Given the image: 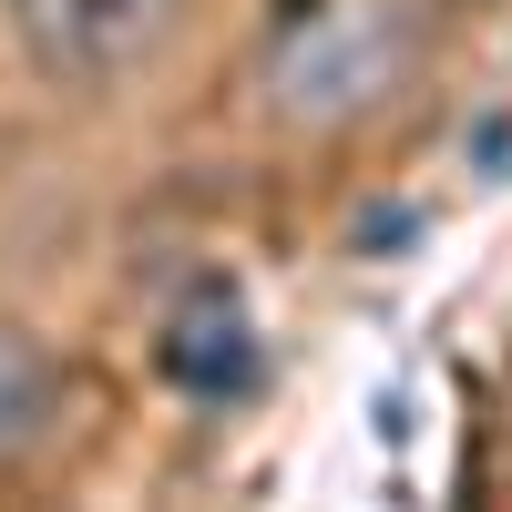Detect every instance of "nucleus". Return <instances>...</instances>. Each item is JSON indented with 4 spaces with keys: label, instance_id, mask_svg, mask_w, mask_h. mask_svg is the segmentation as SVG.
I'll return each instance as SVG.
<instances>
[{
    "label": "nucleus",
    "instance_id": "obj_1",
    "mask_svg": "<svg viewBox=\"0 0 512 512\" xmlns=\"http://www.w3.org/2000/svg\"><path fill=\"white\" fill-rule=\"evenodd\" d=\"M390 72H400V21L379 11V0H338L328 21L287 31V52H277V103H287V113H338V103H369Z\"/></svg>",
    "mask_w": 512,
    "mask_h": 512
},
{
    "label": "nucleus",
    "instance_id": "obj_2",
    "mask_svg": "<svg viewBox=\"0 0 512 512\" xmlns=\"http://www.w3.org/2000/svg\"><path fill=\"white\" fill-rule=\"evenodd\" d=\"M164 379L195 390V400H236L256 379V328H246V308L226 287H205V297L175 308V328H164Z\"/></svg>",
    "mask_w": 512,
    "mask_h": 512
},
{
    "label": "nucleus",
    "instance_id": "obj_3",
    "mask_svg": "<svg viewBox=\"0 0 512 512\" xmlns=\"http://www.w3.org/2000/svg\"><path fill=\"white\" fill-rule=\"evenodd\" d=\"M52 52L72 72H123L134 52H154L164 21H175V0H52Z\"/></svg>",
    "mask_w": 512,
    "mask_h": 512
},
{
    "label": "nucleus",
    "instance_id": "obj_4",
    "mask_svg": "<svg viewBox=\"0 0 512 512\" xmlns=\"http://www.w3.org/2000/svg\"><path fill=\"white\" fill-rule=\"evenodd\" d=\"M41 420H52V349L21 328H0V461H11Z\"/></svg>",
    "mask_w": 512,
    "mask_h": 512
}]
</instances>
